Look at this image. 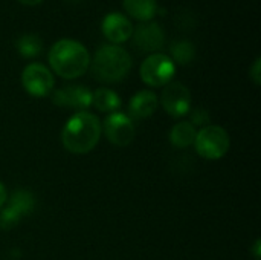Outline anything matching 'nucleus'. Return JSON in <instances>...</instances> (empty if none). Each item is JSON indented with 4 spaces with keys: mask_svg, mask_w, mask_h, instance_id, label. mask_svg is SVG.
Masks as SVG:
<instances>
[{
    "mask_svg": "<svg viewBox=\"0 0 261 260\" xmlns=\"http://www.w3.org/2000/svg\"><path fill=\"white\" fill-rule=\"evenodd\" d=\"M8 201V195H6V188H5V185L0 182V208L5 205V202Z\"/></svg>",
    "mask_w": 261,
    "mask_h": 260,
    "instance_id": "obj_23",
    "label": "nucleus"
},
{
    "mask_svg": "<svg viewBox=\"0 0 261 260\" xmlns=\"http://www.w3.org/2000/svg\"><path fill=\"white\" fill-rule=\"evenodd\" d=\"M18 2L23 3V5H28V6H35V5L41 3L43 0H18Z\"/></svg>",
    "mask_w": 261,
    "mask_h": 260,
    "instance_id": "obj_24",
    "label": "nucleus"
},
{
    "mask_svg": "<svg viewBox=\"0 0 261 260\" xmlns=\"http://www.w3.org/2000/svg\"><path fill=\"white\" fill-rule=\"evenodd\" d=\"M101 31L109 41H112L113 44H119L132 37L133 26L125 15L119 12H112L104 17L101 23Z\"/></svg>",
    "mask_w": 261,
    "mask_h": 260,
    "instance_id": "obj_11",
    "label": "nucleus"
},
{
    "mask_svg": "<svg viewBox=\"0 0 261 260\" xmlns=\"http://www.w3.org/2000/svg\"><path fill=\"white\" fill-rule=\"evenodd\" d=\"M249 77L252 78V81H254L257 86H260V83H261V60L260 58H257V60L254 61L252 67L249 69Z\"/></svg>",
    "mask_w": 261,
    "mask_h": 260,
    "instance_id": "obj_21",
    "label": "nucleus"
},
{
    "mask_svg": "<svg viewBox=\"0 0 261 260\" xmlns=\"http://www.w3.org/2000/svg\"><path fill=\"white\" fill-rule=\"evenodd\" d=\"M101 129L104 130L106 138L116 147L128 146L135 139V133H136L132 118L121 112L110 113L104 120Z\"/></svg>",
    "mask_w": 261,
    "mask_h": 260,
    "instance_id": "obj_7",
    "label": "nucleus"
},
{
    "mask_svg": "<svg viewBox=\"0 0 261 260\" xmlns=\"http://www.w3.org/2000/svg\"><path fill=\"white\" fill-rule=\"evenodd\" d=\"M176 74L174 61L164 54H153L141 64V78L145 84L153 87L167 86Z\"/></svg>",
    "mask_w": 261,
    "mask_h": 260,
    "instance_id": "obj_5",
    "label": "nucleus"
},
{
    "mask_svg": "<svg viewBox=\"0 0 261 260\" xmlns=\"http://www.w3.org/2000/svg\"><path fill=\"white\" fill-rule=\"evenodd\" d=\"M197 130L191 123H179L170 132V141L177 149H185L196 141Z\"/></svg>",
    "mask_w": 261,
    "mask_h": 260,
    "instance_id": "obj_15",
    "label": "nucleus"
},
{
    "mask_svg": "<svg viewBox=\"0 0 261 260\" xmlns=\"http://www.w3.org/2000/svg\"><path fill=\"white\" fill-rule=\"evenodd\" d=\"M101 123L96 115L90 112H76L66 123L61 141L63 146L76 155L90 152L99 141L101 136Z\"/></svg>",
    "mask_w": 261,
    "mask_h": 260,
    "instance_id": "obj_1",
    "label": "nucleus"
},
{
    "mask_svg": "<svg viewBox=\"0 0 261 260\" xmlns=\"http://www.w3.org/2000/svg\"><path fill=\"white\" fill-rule=\"evenodd\" d=\"M261 242L257 239L255 241V244L252 245V248H251V253H252V256H254V259L255 260H260V250H261Z\"/></svg>",
    "mask_w": 261,
    "mask_h": 260,
    "instance_id": "obj_22",
    "label": "nucleus"
},
{
    "mask_svg": "<svg viewBox=\"0 0 261 260\" xmlns=\"http://www.w3.org/2000/svg\"><path fill=\"white\" fill-rule=\"evenodd\" d=\"M23 219V216L15 211L12 207L6 205L2 211H0V230H12L14 227H17L20 224V221Z\"/></svg>",
    "mask_w": 261,
    "mask_h": 260,
    "instance_id": "obj_19",
    "label": "nucleus"
},
{
    "mask_svg": "<svg viewBox=\"0 0 261 260\" xmlns=\"http://www.w3.org/2000/svg\"><path fill=\"white\" fill-rule=\"evenodd\" d=\"M8 205L12 207L15 211H18L23 218L31 215L35 208V198L31 192L26 190H17L11 195Z\"/></svg>",
    "mask_w": 261,
    "mask_h": 260,
    "instance_id": "obj_16",
    "label": "nucleus"
},
{
    "mask_svg": "<svg viewBox=\"0 0 261 260\" xmlns=\"http://www.w3.org/2000/svg\"><path fill=\"white\" fill-rule=\"evenodd\" d=\"M161 103L165 112L174 118L185 116L191 107V93L188 87L179 81H171L164 87Z\"/></svg>",
    "mask_w": 261,
    "mask_h": 260,
    "instance_id": "obj_8",
    "label": "nucleus"
},
{
    "mask_svg": "<svg viewBox=\"0 0 261 260\" xmlns=\"http://www.w3.org/2000/svg\"><path fill=\"white\" fill-rule=\"evenodd\" d=\"M171 55L173 61H177L179 64H188L196 57V49L191 41L180 40L171 44Z\"/></svg>",
    "mask_w": 261,
    "mask_h": 260,
    "instance_id": "obj_18",
    "label": "nucleus"
},
{
    "mask_svg": "<svg viewBox=\"0 0 261 260\" xmlns=\"http://www.w3.org/2000/svg\"><path fill=\"white\" fill-rule=\"evenodd\" d=\"M17 51L24 57V58H34L37 55L41 54L43 51V43L40 40V37L34 35V34H24L21 35L17 43Z\"/></svg>",
    "mask_w": 261,
    "mask_h": 260,
    "instance_id": "obj_17",
    "label": "nucleus"
},
{
    "mask_svg": "<svg viewBox=\"0 0 261 260\" xmlns=\"http://www.w3.org/2000/svg\"><path fill=\"white\" fill-rule=\"evenodd\" d=\"M210 123V115L206 110H202V109H197L191 113V124L196 126V124H200V126H205Z\"/></svg>",
    "mask_w": 261,
    "mask_h": 260,
    "instance_id": "obj_20",
    "label": "nucleus"
},
{
    "mask_svg": "<svg viewBox=\"0 0 261 260\" xmlns=\"http://www.w3.org/2000/svg\"><path fill=\"white\" fill-rule=\"evenodd\" d=\"M49 64L61 78L73 80L86 74L90 66V55L80 41L63 38L50 48Z\"/></svg>",
    "mask_w": 261,
    "mask_h": 260,
    "instance_id": "obj_2",
    "label": "nucleus"
},
{
    "mask_svg": "<svg viewBox=\"0 0 261 260\" xmlns=\"http://www.w3.org/2000/svg\"><path fill=\"white\" fill-rule=\"evenodd\" d=\"M92 104L99 110V112H107L113 113L121 107V98L116 92L101 87L96 89L92 95Z\"/></svg>",
    "mask_w": 261,
    "mask_h": 260,
    "instance_id": "obj_14",
    "label": "nucleus"
},
{
    "mask_svg": "<svg viewBox=\"0 0 261 260\" xmlns=\"http://www.w3.org/2000/svg\"><path fill=\"white\" fill-rule=\"evenodd\" d=\"M132 37H133V44L142 52L159 51L165 41L164 29L156 21H144L138 25L136 29H133Z\"/></svg>",
    "mask_w": 261,
    "mask_h": 260,
    "instance_id": "obj_9",
    "label": "nucleus"
},
{
    "mask_svg": "<svg viewBox=\"0 0 261 260\" xmlns=\"http://www.w3.org/2000/svg\"><path fill=\"white\" fill-rule=\"evenodd\" d=\"M132 69L130 54L118 44H106L99 48L92 61V72L98 81H121Z\"/></svg>",
    "mask_w": 261,
    "mask_h": 260,
    "instance_id": "obj_3",
    "label": "nucleus"
},
{
    "mask_svg": "<svg viewBox=\"0 0 261 260\" xmlns=\"http://www.w3.org/2000/svg\"><path fill=\"white\" fill-rule=\"evenodd\" d=\"M196 152L205 159H220L223 158L231 146L228 132L220 126H205L196 135Z\"/></svg>",
    "mask_w": 261,
    "mask_h": 260,
    "instance_id": "obj_4",
    "label": "nucleus"
},
{
    "mask_svg": "<svg viewBox=\"0 0 261 260\" xmlns=\"http://www.w3.org/2000/svg\"><path fill=\"white\" fill-rule=\"evenodd\" d=\"M158 106H159V100L154 92L141 90L136 95H133V98L130 100L128 112L132 118L144 120V118L151 116L158 110Z\"/></svg>",
    "mask_w": 261,
    "mask_h": 260,
    "instance_id": "obj_12",
    "label": "nucleus"
},
{
    "mask_svg": "<svg viewBox=\"0 0 261 260\" xmlns=\"http://www.w3.org/2000/svg\"><path fill=\"white\" fill-rule=\"evenodd\" d=\"M54 75L41 63H31L21 74V84L32 97H47L54 90Z\"/></svg>",
    "mask_w": 261,
    "mask_h": 260,
    "instance_id": "obj_6",
    "label": "nucleus"
},
{
    "mask_svg": "<svg viewBox=\"0 0 261 260\" xmlns=\"http://www.w3.org/2000/svg\"><path fill=\"white\" fill-rule=\"evenodd\" d=\"M122 5L127 14L141 23L151 21L158 14L156 0H122Z\"/></svg>",
    "mask_w": 261,
    "mask_h": 260,
    "instance_id": "obj_13",
    "label": "nucleus"
},
{
    "mask_svg": "<svg viewBox=\"0 0 261 260\" xmlns=\"http://www.w3.org/2000/svg\"><path fill=\"white\" fill-rule=\"evenodd\" d=\"M92 95L86 86H64L58 90L54 92L52 95V103L60 106V107H69V109H80L81 112L92 106Z\"/></svg>",
    "mask_w": 261,
    "mask_h": 260,
    "instance_id": "obj_10",
    "label": "nucleus"
}]
</instances>
